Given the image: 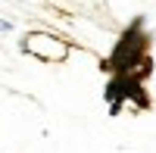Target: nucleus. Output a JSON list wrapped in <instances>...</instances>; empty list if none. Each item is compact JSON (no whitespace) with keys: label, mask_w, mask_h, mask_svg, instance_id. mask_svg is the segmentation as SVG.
Returning <instances> with one entry per match:
<instances>
[{"label":"nucleus","mask_w":156,"mask_h":153,"mask_svg":"<svg viewBox=\"0 0 156 153\" xmlns=\"http://www.w3.org/2000/svg\"><path fill=\"white\" fill-rule=\"evenodd\" d=\"M72 47H75L72 41H66V37H59L53 31H28L19 41V50L37 62H66Z\"/></svg>","instance_id":"nucleus-1"},{"label":"nucleus","mask_w":156,"mask_h":153,"mask_svg":"<svg viewBox=\"0 0 156 153\" xmlns=\"http://www.w3.org/2000/svg\"><path fill=\"white\" fill-rule=\"evenodd\" d=\"M12 31H16V25L9 19H0V34H12Z\"/></svg>","instance_id":"nucleus-2"}]
</instances>
